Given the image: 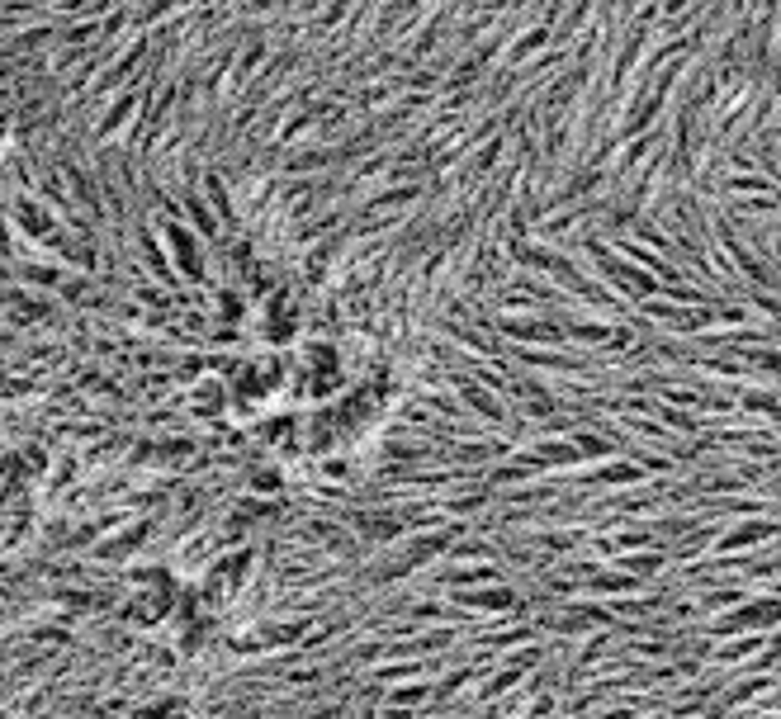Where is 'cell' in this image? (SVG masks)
<instances>
[{
    "label": "cell",
    "mask_w": 781,
    "mask_h": 719,
    "mask_svg": "<svg viewBox=\"0 0 781 719\" xmlns=\"http://www.w3.org/2000/svg\"><path fill=\"white\" fill-rule=\"evenodd\" d=\"M166 232H171V242H175V256H181V270L189 274V280H204V260H199V246L185 237L175 223H166Z\"/></svg>",
    "instance_id": "5"
},
{
    "label": "cell",
    "mask_w": 781,
    "mask_h": 719,
    "mask_svg": "<svg viewBox=\"0 0 781 719\" xmlns=\"http://www.w3.org/2000/svg\"><path fill=\"white\" fill-rule=\"evenodd\" d=\"M767 625H781V601H777V597H762V601H753V606H738V611H730L715 630H734V634L748 630V634H753V630H767Z\"/></svg>",
    "instance_id": "1"
},
{
    "label": "cell",
    "mask_w": 781,
    "mask_h": 719,
    "mask_svg": "<svg viewBox=\"0 0 781 719\" xmlns=\"http://www.w3.org/2000/svg\"><path fill=\"white\" fill-rule=\"evenodd\" d=\"M427 700V686H407V691H393V705H417Z\"/></svg>",
    "instance_id": "6"
},
{
    "label": "cell",
    "mask_w": 781,
    "mask_h": 719,
    "mask_svg": "<svg viewBox=\"0 0 781 719\" xmlns=\"http://www.w3.org/2000/svg\"><path fill=\"white\" fill-rule=\"evenodd\" d=\"M455 601L460 606H469V611H516V591L512 587H498V591H455Z\"/></svg>",
    "instance_id": "2"
},
{
    "label": "cell",
    "mask_w": 781,
    "mask_h": 719,
    "mask_svg": "<svg viewBox=\"0 0 781 719\" xmlns=\"http://www.w3.org/2000/svg\"><path fill=\"white\" fill-rule=\"evenodd\" d=\"M777 530H781L777 521H748V525H738V530L724 535L720 545H724V549H744V545H758V539H772Z\"/></svg>",
    "instance_id": "4"
},
{
    "label": "cell",
    "mask_w": 781,
    "mask_h": 719,
    "mask_svg": "<svg viewBox=\"0 0 781 719\" xmlns=\"http://www.w3.org/2000/svg\"><path fill=\"white\" fill-rule=\"evenodd\" d=\"M15 218H19V228L29 232V237H43V242H48L52 232H58V223H52V213H48V209H38V204H29V199H24L19 209H15Z\"/></svg>",
    "instance_id": "3"
}]
</instances>
